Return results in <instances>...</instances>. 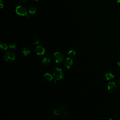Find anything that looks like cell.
<instances>
[{
  "label": "cell",
  "instance_id": "7402d4cb",
  "mask_svg": "<svg viewBox=\"0 0 120 120\" xmlns=\"http://www.w3.org/2000/svg\"><path fill=\"white\" fill-rule=\"evenodd\" d=\"M105 120H112V119L110 118H107L105 119Z\"/></svg>",
  "mask_w": 120,
  "mask_h": 120
},
{
  "label": "cell",
  "instance_id": "4fadbf2b",
  "mask_svg": "<svg viewBox=\"0 0 120 120\" xmlns=\"http://www.w3.org/2000/svg\"><path fill=\"white\" fill-rule=\"evenodd\" d=\"M37 9L35 7H31L29 9V13L30 14H34L37 12Z\"/></svg>",
  "mask_w": 120,
  "mask_h": 120
},
{
  "label": "cell",
  "instance_id": "2e32d148",
  "mask_svg": "<svg viewBox=\"0 0 120 120\" xmlns=\"http://www.w3.org/2000/svg\"><path fill=\"white\" fill-rule=\"evenodd\" d=\"M68 55L70 57H73L75 55V52L74 50H70L68 52Z\"/></svg>",
  "mask_w": 120,
  "mask_h": 120
},
{
  "label": "cell",
  "instance_id": "ba28073f",
  "mask_svg": "<svg viewBox=\"0 0 120 120\" xmlns=\"http://www.w3.org/2000/svg\"><path fill=\"white\" fill-rule=\"evenodd\" d=\"M104 76L107 81H112L114 78V76L112 73L110 72H106Z\"/></svg>",
  "mask_w": 120,
  "mask_h": 120
},
{
  "label": "cell",
  "instance_id": "6da1fadb",
  "mask_svg": "<svg viewBox=\"0 0 120 120\" xmlns=\"http://www.w3.org/2000/svg\"><path fill=\"white\" fill-rule=\"evenodd\" d=\"M53 76L54 78V82L57 80L62 79L64 77V72L61 68H55L53 71Z\"/></svg>",
  "mask_w": 120,
  "mask_h": 120
},
{
  "label": "cell",
  "instance_id": "603a6c76",
  "mask_svg": "<svg viewBox=\"0 0 120 120\" xmlns=\"http://www.w3.org/2000/svg\"><path fill=\"white\" fill-rule=\"evenodd\" d=\"M117 3H120V0H115Z\"/></svg>",
  "mask_w": 120,
  "mask_h": 120
},
{
  "label": "cell",
  "instance_id": "7a4b0ae2",
  "mask_svg": "<svg viewBox=\"0 0 120 120\" xmlns=\"http://www.w3.org/2000/svg\"><path fill=\"white\" fill-rule=\"evenodd\" d=\"M15 12L17 15L21 16H27L28 15L27 9L22 6H18L16 7L15 8Z\"/></svg>",
  "mask_w": 120,
  "mask_h": 120
},
{
  "label": "cell",
  "instance_id": "9a60e30c",
  "mask_svg": "<svg viewBox=\"0 0 120 120\" xmlns=\"http://www.w3.org/2000/svg\"><path fill=\"white\" fill-rule=\"evenodd\" d=\"M8 47L9 48L12 50V51H15L16 50V48H17V46H16V45L15 44H10L9 46H8Z\"/></svg>",
  "mask_w": 120,
  "mask_h": 120
},
{
  "label": "cell",
  "instance_id": "52a82bcc",
  "mask_svg": "<svg viewBox=\"0 0 120 120\" xmlns=\"http://www.w3.org/2000/svg\"><path fill=\"white\" fill-rule=\"evenodd\" d=\"M35 51L38 55H43L45 52V49L41 45H38L35 49Z\"/></svg>",
  "mask_w": 120,
  "mask_h": 120
},
{
  "label": "cell",
  "instance_id": "e0dca14e",
  "mask_svg": "<svg viewBox=\"0 0 120 120\" xmlns=\"http://www.w3.org/2000/svg\"><path fill=\"white\" fill-rule=\"evenodd\" d=\"M40 40L38 38L36 37L34 38V39L33 40V43L34 44L38 45V44L40 43Z\"/></svg>",
  "mask_w": 120,
  "mask_h": 120
},
{
  "label": "cell",
  "instance_id": "8fae6325",
  "mask_svg": "<svg viewBox=\"0 0 120 120\" xmlns=\"http://www.w3.org/2000/svg\"><path fill=\"white\" fill-rule=\"evenodd\" d=\"M22 53L25 55V56H27L28 55H29L31 51L30 49L28 47H24L22 50Z\"/></svg>",
  "mask_w": 120,
  "mask_h": 120
},
{
  "label": "cell",
  "instance_id": "277c9868",
  "mask_svg": "<svg viewBox=\"0 0 120 120\" xmlns=\"http://www.w3.org/2000/svg\"><path fill=\"white\" fill-rule=\"evenodd\" d=\"M53 59L56 63L61 62L64 60V56L59 52H56L53 54Z\"/></svg>",
  "mask_w": 120,
  "mask_h": 120
},
{
  "label": "cell",
  "instance_id": "3957f363",
  "mask_svg": "<svg viewBox=\"0 0 120 120\" xmlns=\"http://www.w3.org/2000/svg\"><path fill=\"white\" fill-rule=\"evenodd\" d=\"M5 60L8 62H12L15 59V54L12 52H8L5 53L3 56Z\"/></svg>",
  "mask_w": 120,
  "mask_h": 120
},
{
  "label": "cell",
  "instance_id": "ac0fdd59",
  "mask_svg": "<svg viewBox=\"0 0 120 120\" xmlns=\"http://www.w3.org/2000/svg\"><path fill=\"white\" fill-rule=\"evenodd\" d=\"M62 115L64 117H67L68 115V112L66 110V109H65V107L63 108V109L62 110Z\"/></svg>",
  "mask_w": 120,
  "mask_h": 120
},
{
  "label": "cell",
  "instance_id": "9c48e42d",
  "mask_svg": "<svg viewBox=\"0 0 120 120\" xmlns=\"http://www.w3.org/2000/svg\"><path fill=\"white\" fill-rule=\"evenodd\" d=\"M44 78L45 80L47 82H51L53 79L52 76L48 73H46L44 75Z\"/></svg>",
  "mask_w": 120,
  "mask_h": 120
},
{
  "label": "cell",
  "instance_id": "44dd1931",
  "mask_svg": "<svg viewBox=\"0 0 120 120\" xmlns=\"http://www.w3.org/2000/svg\"><path fill=\"white\" fill-rule=\"evenodd\" d=\"M117 64L118 65V66L120 68V61H118L117 62Z\"/></svg>",
  "mask_w": 120,
  "mask_h": 120
},
{
  "label": "cell",
  "instance_id": "5b68a950",
  "mask_svg": "<svg viewBox=\"0 0 120 120\" xmlns=\"http://www.w3.org/2000/svg\"><path fill=\"white\" fill-rule=\"evenodd\" d=\"M108 90L110 93H112L117 90V86L116 83L113 82H110L107 85Z\"/></svg>",
  "mask_w": 120,
  "mask_h": 120
},
{
  "label": "cell",
  "instance_id": "cb8c5ba5",
  "mask_svg": "<svg viewBox=\"0 0 120 120\" xmlns=\"http://www.w3.org/2000/svg\"><path fill=\"white\" fill-rule=\"evenodd\" d=\"M118 84H119V86H120V80L119 81V82H118Z\"/></svg>",
  "mask_w": 120,
  "mask_h": 120
},
{
  "label": "cell",
  "instance_id": "8992f818",
  "mask_svg": "<svg viewBox=\"0 0 120 120\" xmlns=\"http://www.w3.org/2000/svg\"><path fill=\"white\" fill-rule=\"evenodd\" d=\"M73 60L70 58H67L64 61V66L68 69H69L73 65Z\"/></svg>",
  "mask_w": 120,
  "mask_h": 120
},
{
  "label": "cell",
  "instance_id": "30bf717a",
  "mask_svg": "<svg viewBox=\"0 0 120 120\" xmlns=\"http://www.w3.org/2000/svg\"><path fill=\"white\" fill-rule=\"evenodd\" d=\"M50 56H46L45 58H44L42 60V63L44 65H47L49 64L50 62Z\"/></svg>",
  "mask_w": 120,
  "mask_h": 120
},
{
  "label": "cell",
  "instance_id": "d6986e66",
  "mask_svg": "<svg viewBox=\"0 0 120 120\" xmlns=\"http://www.w3.org/2000/svg\"><path fill=\"white\" fill-rule=\"evenodd\" d=\"M28 0H19V2L21 3H25Z\"/></svg>",
  "mask_w": 120,
  "mask_h": 120
},
{
  "label": "cell",
  "instance_id": "5bb4252c",
  "mask_svg": "<svg viewBox=\"0 0 120 120\" xmlns=\"http://www.w3.org/2000/svg\"><path fill=\"white\" fill-rule=\"evenodd\" d=\"M0 49L1 51H6L7 50V49L8 48V46L5 44L1 43L0 45Z\"/></svg>",
  "mask_w": 120,
  "mask_h": 120
},
{
  "label": "cell",
  "instance_id": "ffe728a7",
  "mask_svg": "<svg viewBox=\"0 0 120 120\" xmlns=\"http://www.w3.org/2000/svg\"><path fill=\"white\" fill-rule=\"evenodd\" d=\"M0 8H3V7L4 6V4H3V2L2 1V0H0Z\"/></svg>",
  "mask_w": 120,
  "mask_h": 120
},
{
  "label": "cell",
  "instance_id": "7c38bea8",
  "mask_svg": "<svg viewBox=\"0 0 120 120\" xmlns=\"http://www.w3.org/2000/svg\"><path fill=\"white\" fill-rule=\"evenodd\" d=\"M64 108V107H61L60 108H57V109H54L53 111V113L56 115H60L61 113H62V110Z\"/></svg>",
  "mask_w": 120,
  "mask_h": 120
},
{
  "label": "cell",
  "instance_id": "d4e9b609",
  "mask_svg": "<svg viewBox=\"0 0 120 120\" xmlns=\"http://www.w3.org/2000/svg\"><path fill=\"white\" fill-rule=\"evenodd\" d=\"M35 0V1H38V0Z\"/></svg>",
  "mask_w": 120,
  "mask_h": 120
}]
</instances>
